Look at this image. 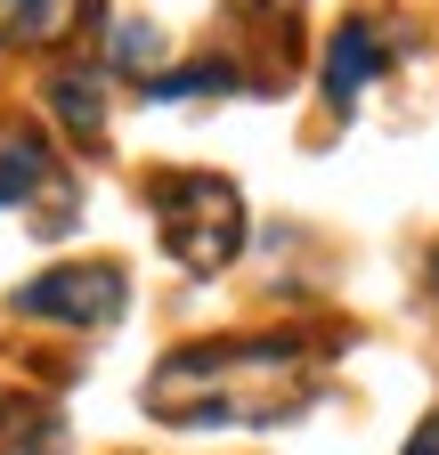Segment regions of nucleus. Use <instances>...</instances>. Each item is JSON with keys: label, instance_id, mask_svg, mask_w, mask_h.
Returning <instances> with one entry per match:
<instances>
[{"label": "nucleus", "instance_id": "f257e3e1", "mask_svg": "<svg viewBox=\"0 0 439 455\" xmlns=\"http://www.w3.org/2000/svg\"><path fill=\"white\" fill-rule=\"evenodd\" d=\"M301 398H309L301 341H204V350H172L147 382V407L172 423H196V431L277 423Z\"/></svg>", "mask_w": 439, "mask_h": 455}, {"label": "nucleus", "instance_id": "f03ea898", "mask_svg": "<svg viewBox=\"0 0 439 455\" xmlns=\"http://www.w3.org/2000/svg\"><path fill=\"white\" fill-rule=\"evenodd\" d=\"M155 212H163V252L188 276H220L244 252V196L220 171H188V180H155Z\"/></svg>", "mask_w": 439, "mask_h": 455}, {"label": "nucleus", "instance_id": "7ed1b4c3", "mask_svg": "<svg viewBox=\"0 0 439 455\" xmlns=\"http://www.w3.org/2000/svg\"><path fill=\"white\" fill-rule=\"evenodd\" d=\"M25 317H58V325H115L131 309V276L115 260H74V268H49L17 293Z\"/></svg>", "mask_w": 439, "mask_h": 455}, {"label": "nucleus", "instance_id": "20e7f679", "mask_svg": "<svg viewBox=\"0 0 439 455\" xmlns=\"http://www.w3.org/2000/svg\"><path fill=\"white\" fill-rule=\"evenodd\" d=\"M374 74H382V41H374V25H342L334 49H325V98L350 106Z\"/></svg>", "mask_w": 439, "mask_h": 455}, {"label": "nucleus", "instance_id": "39448f33", "mask_svg": "<svg viewBox=\"0 0 439 455\" xmlns=\"http://www.w3.org/2000/svg\"><path fill=\"white\" fill-rule=\"evenodd\" d=\"M49 180V139L25 123H0V204H25Z\"/></svg>", "mask_w": 439, "mask_h": 455}, {"label": "nucleus", "instance_id": "423d86ee", "mask_svg": "<svg viewBox=\"0 0 439 455\" xmlns=\"http://www.w3.org/2000/svg\"><path fill=\"white\" fill-rule=\"evenodd\" d=\"M82 17V0H0V41L25 49V41H58Z\"/></svg>", "mask_w": 439, "mask_h": 455}, {"label": "nucleus", "instance_id": "0eeeda50", "mask_svg": "<svg viewBox=\"0 0 439 455\" xmlns=\"http://www.w3.org/2000/svg\"><path fill=\"white\" fill-rule=\"evenodd\" d=\"M49 106H58V123L74 139H98L106 131V90H98V74H58V82H49Z\"/></svg>", "mask_w": 439, "mask_h": 455}, {"label": "nucleus", "instance_id": "6e6552de", "mask_svg": "<svg viewBox=\"0 0 439 455\" xmlns=\"http://www.w3.org/2000/svg\"><path fill=\"white\" fill-rule=\"evenodd\" d=\"M204 90H236V66L204 57V66H180V74H155V82H147L155 106H180V98H204Z\"/></svg>", "mask_w": 439, "mask_h": 455}, {"label": "nucleus", "instance_id": "1a4fd4ad", "mask_svg": "<svg viewBox=\"0 0 439 455\" xmlns=\"http://www.w3.org/2000/svg\"><path fill=\"white\" fill-rule=\"evenodd\" d=\"M106 57H115V66H155V25H115V41H106Z\"/></svg>", "mask_w": 439, "mask_h": 455}, {"label": "nucleus", "instance_id": "9d476101", "mask_svg": "<svg viewBox=\"0 0 439 455\" xmlns=\"http://www.w3.org/2000/svg\"><path fill=\"white\" fill-rule=\"evenodd\" d=\"M407 455H439V415H431V423H423V431L407 439Z\"/></svg>", "mask_w": 439, "mask_h": 455}]
</instances>
